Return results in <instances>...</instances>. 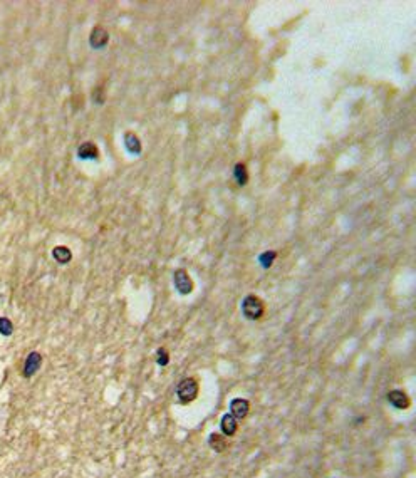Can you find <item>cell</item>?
<instances>
[{
  "mask_svg": "<svg viewBox=\"0 0 416 478\" xmlns=\"http://www.w3.org/2000/svg\"><path fill=\"white\" fill-rule=\"evenodd\" d=\"M233 173H235V180H237V183H238V185H240V186L247 185V181H248V175H247V168H245V165H243V163H238V165L235 166V170H233Z\"/></svg>",
  "mask_w": 416,
  "mask_h": 478,
  "instance_id": "cell-13",
  "label": "cell"
},
{
  "mask_svg": "<svg viewBox=\"0 0 416 478\" xmlns=\"http://www.w3.org/2000/svg\"><path fill=\"white\" fill-rule=\"evenodd\" d=\"M124 146L131 155H140L141 153V141L135 133H126L124 135Z\"/></svg>",
  "mask_w": 416,
  "mask_h": 478,
  "instance_id": "cell-10",
  "label": "cell"
},
{
  "mask_svg": "<svg viewBox=\"0 0 416 478\" xmlns=\"http://www.w3.org/2000/svg\"><path fill=\"white\" fill-rule=\"evenodd\" d=\"M41 366H42V356L36 351L31 352V354L27 356L26 362H24V372H22L24 377H32L41 369Z\"/></svg>",
  "mask_w": 416,
  "mask_h": 478,
  "instance_id": "cell-6",
  "label": "cell"
},
{
  "mask_svg": "<svg viewBox=\"0 0 416 478\" xmlns=\"http://www.w3.org/2000/svg\"><path fill=\"white\" fill-rule=\"evenodd\" d=\"M198 391H200V386L195 377H185V379H181L178 382V386H176V396H178V401L181 404L193 403V401L198 398Z\"/></svg>",
  "mask_w": 416,
  "mask_h": 478,
  "instance_id": "cell-1",
  "label": "cell"
},
{
  "mask_svg": "<svg viewBox=\"0 0 416 478\" xmlns=\"http://www.w3.org/2000/svg\"><path fill=\"white\" fill-rule=\"evenodd\" d=\"M208 444L213 451L223 453L228 446V439H227V436H223L222 433H212L208 436Z\"/></svg>",
  "mask_w": 416,
  "mask_h": 478,
  "instance_id": "cell-9",
  "label": "cell"
},
{
  "mask_svg": "<svg viewBox=\"0 0 416 478\" xmlns=\"http://www.w3.org/2000/svg\"><path fill=\"white\" fill-rule=\"evenodd\" d=\"M274 259H275V252H270V253L267 252V253H264V255L260 257V262H262V264H264L265 267H269Z\"/></svg>",
  "mask_w": 416,
  "mask_h": 478,
  "instance_id": "cell-16",
  "label": "cell"
},
{
  "mask_svg": "<svg viewBox=\"0 0 416 478\" xmlns=\"http://www.w3.org/2000/svg\"><path fill=\"white\" fill-rule=\"evenodd\" d=\"M103 93H104V91H103L101 88H98V89H96L94 93H93L94 101L98 103V104H103V103H104V94H103Z\"/></svg>",
  "mask_w": 416,
  "mask_h": 478,
  "instance_id": "cell-17",
  "label": "cell"
},
{
  "mask_svg": "<svg viewBox=\"0 0 416 478\" xmlns=\"http://www.w3.org/2000/svg\"><path fill=\"white\" fill-rule=\"evenodd\" d=\"M109 41V34L108 31L101 26L94 27L93 32H91V37H89V44L91 47H94V49H103L104 46L108 44Z\"/></svg>",
  "mask_w": 416,
  "mask_h": 478,
  "instance_id": "cell-7",
  "label": "cell"
},
{
  "mask_svg": "<svg viewBox=\"0 0 416 478\" xmlns=\"http://www.w3.org/2000/svg\"><path fill=\"white\" fill-rule=\"evenodd\" d=\"M78 155H79V158H83V160H93V158H98L99 151H98V146H96L94 143L86 141L78 148Z\"/></svg>",
  "mask_w": 416,
  "mask_h": 478,
  "instance_id": "cell-11",
  "label": "cell"
},
{
  "mask_svg": "<svg viewBox=\"0 0 416 478\" xmlns=\"http://www.w3.org/2000/svg\"><path fill=\"white\" fill-rule=\"evenodd\" d=\"M14 332V324L9 317H0V334L2 336H11Z\"/></svg>",
  "mask_w": 416,
  "mask_h": 478,
  "instance_id": "cell-14",
  "label": "cell"
},
{
  "mask_svg": "<svg viewBox=\"0 0 416 478\" xmlns=\"http://www.w3.org/2000/svg\"><path fill=\"white\" fill-rule=\"evenodd\" d=\"M52 257H54V260L57 262V264H68V262L73 259V253H71V250L68 247H62V245H59V247H54V250H52Z\"/></svg>",
  "mask_w": 416,
  "mask_h": 478,
  "instance_id": "cell-12",
  "label": "cell"
},
{
  "mask_svg": "<svg viewBox=\"0 0 416 478\" xmlns=\"http://www.w3.org/2000/svg\"><path fill=\"white\" fill-rule=\"evenodd\" d=\"M173 284L176 287V290H178L181 295H188V294H191V290H193V282H191L190 274L185 269L175 270Z\"/></svg>",
  "mask_w": 416,
  "mask_h": 478,
  "instance_id": "cell-3",
  "label": "cell"
},
{
  "mask_svg": "<svg viewBox=\"0 0 416 478\" xmlns=\"http://www.w3.org/2000/svg\"><path fill=\"white\" fill-rule=\"evenodd\" d=\"M156 356H158V359H156V362L160 366H166L168 364V361H170V357H168V352H166V349L165 347H161V349H158V352H156Z\"/></svg>",
  "mask_w": 416,
  "mask_h": 478,
  "instance_id": "cell-15",
  "label": "cell"
},
{
  "mask_svg": "<svg viewBox=\"0 0 416 478\" xmlns=\"http://www.w3.org/2000/svg\"><path fill=\"white\" fill-rule=\"evenodd\" d=\"M248 411H250V403H248L247 399L235 398V399L230 401V411H228V413H230L232 416L237 419V421H240V419L247 418Z\"/></svg>",
  "mask_w": 416,
  "mask_h": 478,
  "instance_id": "cell-5",
  "label": "cell"
},
{
  "mask_svg": "<svg viewBox=\"0 0 416 478\" xmlns=\"http://www.w3.org/2000/svg\"><path fill=\"white\" fill-rule=\"evenodd\" d=\"M220 429H222V434L223 436H227V438H230V436H233V434L237 433V429H238V421L235 418L232 416L230 413H225L222 416V419H220Z\"/></svg>",
  "mask_w": 416,
  "mask_h": 478,
  "instance_id": "cell-8",
  "label": "cell"
},
{
  "mask_svg": "<svg viewBox=\"0 0 416 478\" xmlns=\"http://www.w3.org/2000/svg\"><path fill=\"white\" fill-rule=\"evenodd\" d=\"M386 399H388V403L393 406L394 409H408L409 404H411L409 396L406 394L403 389L389 391V393L386 394Z\"/></svg>",
  "mask_w": 416,
  "mask_h": 478,
  "instance_id": "cell-4",
  "label": "cell"
},
{
  "mask_svg": "<svg viewBox=\"0 0 416 478\" xmlns=\"http://www.w3.org/2000/svg\"><path fill=\"white\" fill-rule=\"evenodd\" d=\"M242 314L245 315L248 321H259L265 314V304L264 300L257 295H247L242 300Z\"/></svg>",
  "mask_w": 416,
  "mask_h": 478,
  "instance_id": "cell-2",
  "label": "cell"
}]
</instances>
